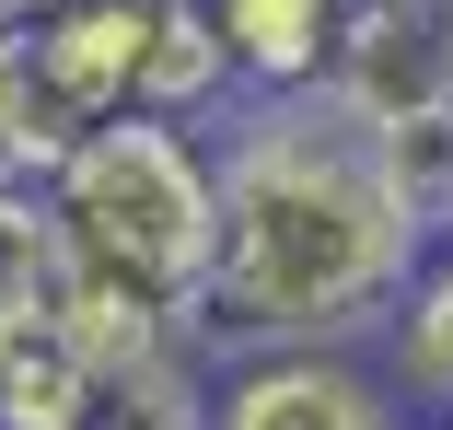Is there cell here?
<instances>
[{
  "instance_id": "obj_1",
  "label": "cell",
  "mask_w": 453,
  "mask_h": 430,
  "mask_svg": "<svg viewBox=\"0 0 453 430\" xmlns=\"http://www.w3.org/2000/svg\"><path fill=\"white\" fill-rule=\"evenodd\" d=\"M221 280H210V361L256 349H372L441 233L384 187L372 128L326 94H244L221 128Z\"/></svg>"
},
{
  "instance_id": "obj_2",
  "label": "cell",
  "mask_w": 453,
  "mask_h": 430,
  "mask_svg": "<svg viewBox=\"0 0 453 430\" xmlns=\"http://www.w3.org/2000/svg\"><path fill=\"white\" fill-rule=\"evenodd\" d=\"M47 210L70 244V291L128 303L163 337L210 326L221 280V151L174 117H105L47 163Z\"/></svg>"
},
{
  "instance_id": "obj_3",
  "label": "cell",
  "mask_w": 453,
  "mask_h": 430,
  "mask_svg": "<svg viewBox=\"0 0 453 430\" xmlns=\"http://www.w3.org/2000/svg\"><path fill=\"white\" fill-rule=\"evenodd\" d=\"M174 0H47L24 24V70L58 140L105 128V117H151V58H163Z\"/></svg>"
},
{
  "instance_id": "obj_4",
  "label": "cell",
  "mask_w": 453,
  "mask_h": 430,
  "mask_svg": "<svg viewBox=\"0 0 453 430\" xmlns=\"http://www.w3.org/2000/svg\"><path fill=\"white\" fill-rule=\"evenodd\" d=\"M326 105L349 128H418L453 105V47H441V12H418V0H360L337 58H326Z\"/></svg>"
},
{
  "instance_id": "obj_5",
  "label": "cell",
  "mask_w": 453,
  "mask_h": 430,
  "mask_svg": "<svg viewBox=\"0 0 453 430\" xmlns=\"http://www.w3.org/2000/svg\"><path fill=\"white\" fill-rule=\"evenodd\" d=\"M221 430H407L372 349H256L221 361Z\"/></svg>"
},
{
  "instance_id": "obj_6",
  "label": "cell",
  "mask_w": 453,
  "mask_h": 430,
  "mask_svg": "<svg viewBox=\"0 0 453 430\" xmlns=\"http://www.w3.org/2000/svg\"><path fill=\"white\" fill-rule=\"evenodd\" d=\"M349 12L360 0H210L244 94H326V58H337Z\"/></svg>"
},
{
  "instance_id": "obj_7",
  "label": "cell",
  "mask_w": 453,
  "mask_h": 430,
  "mask_svg": "<svg viewBox=\"0 0 453 430\" xmlns=\"http://www.w3.org/2000/svg\"><path fill=\"white\" fill-rule=\"evenodd\" d=\"M94 372L105 361L70 337V314H12L0 326V430H81L94 418Z\"/></svg>"
},
{
  "instance_id": "obj_8",
  "label": "cell",
  "mask_w": 453,
  "mask_h": 430,
  "mask_svg": "<svg viewBox=\"0 0 453 430\" xmlns=\"http://www.w3.org/2000/svg\"><path fill=\"white\" fill-rule=\"evenodd\" d=\"M81 430H221V361L198 349V337L140 349V361H105Z\"/></svg>"
},
{
  "instance_id": "obj_9",
  "label": "cell",
  "mask_w": 453,
  "mask_h": 430,
  "mask_svg": "<svg viewBox=\"0 0 453 430\" xmlns=\"http://www.w3.org/2000/svg\"><path fill=\"white\" fill-rule=\"evenodd\" d=\"M372 361H384V384L407 395V418H430V430L453 418V244L407 280V303H395L384 337H372Z\"/></svg>"
},
{
  "instance_id": "obj_10",
  "label": "cell",
  "mask_w": 453,
  "mask_h": 430,
  "mask_svg": "<svg viewBox=\"0 0 453 430\" xmlns=\"http://www.w3.org/2000/svg\"><path fill=\"white\" fill-rule=\"evenodd\" d=\"M372 151H384V187H395L430 233H453V105L418 117V128H384Z\"/></svg>"
},
{
  "instance_id": "obj_11",
  "label": "cell",
  "mask_w": 453,
  "mask_h": 430,
  "mask_svg": "<svg viewBox=\"0 0 453 430\" xmlns=\"http://www.w3.org/2000/svg\"><path fill=\"white\" fill-rule=\"evenodd\" d=\"M35 12H47V0H0V35H24V24H35Z\"/></svg>"
},
{
  "instance_id": "obj_12",
  "label": "cell",
  "mask_w": 453,
  "mask_h": 430,
  "mask_svg": "<svg viewBox=\"0 0 453 430\" xmlns=\"http://www.w3.org/2000/svg\"><path fill=\"white\" fill-rule=\"evenodd\" d=\"M441 47H453V0H441Z\"/></svg>"
},
{
  "instance_id": "obj_13",
  "label": "cell",
  "mask_w": 453,
  "mask_h": 430,
  "mask_svg": "<svg viewBox=\"0 0 453 430\" xmlns=\"http://www.w3.org/2000/svg\"><path fill=\"white\" fill-rule=\"evenodd\" d=\"M418 12H441V0H418Z\"/></svg>"
},
{
  "instance_id": "obj_14",
  "label": "cell",
  "mask_w": 453,
  "mask_h": 430,
  "mask_svg": "<svg viewBox=\"0 0 453 430\" xmlns=\"http://www.w3.org/2000/svg\"><path fill=\"white\" fill-rule=\"evenodd\" d=\"M441 244H453V233H441Z\"/></svg>"
},
{
  "instance_id": "obj_15",
  "label": "cell",
  "mask_w": 453,
  "mask_h": 430,
  "mask_svg": "<svg viewBox=\"0 0 453 430\" xmlns=\"http://www.w3.org/2000/svg\"><path fill=\"white\" fill-rule=\"evenodd\" d=\"M441 430H453V418H441Z\"/></svg>"
}]
</instances>
